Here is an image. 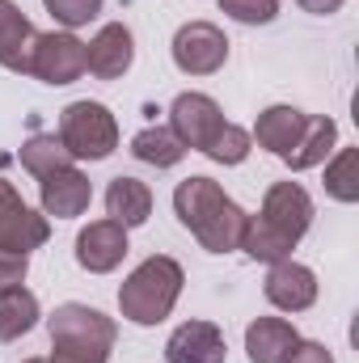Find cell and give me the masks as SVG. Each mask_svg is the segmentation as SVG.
I'll return each mask as SVG.
<instances>
[{
    "instance_id": "6da1fadb",
    "label": "cell",
    "mask_w": 359,
    "mask_h": 363,
    "mask_svg": "<svg viewBox=\"0 0 359 363\" xmlns=\"http://www.w3.org/2000/svg\"><path fill=\"white\" fill-rule=\"evenodd\" d=\"M174 211H178V220L194 233V241L207 254H233L241 245V233H245V220H250L211 178L178 182Z\"/></svg>"
},
{
    "instance_id": "7a4b0ae2",
    "label": "cell",
    "mask_w": 359,
    "mask_h": 363,
    "mask_svg": "<svg viewBox=\"0 0 359 363\" xmlns=\"http://www.w3.org/2000/svg\"><path fill=\"white\" fill-rule=\"evenodd\" d=\"M182 283H186V274H182L178 262L170 254H153V258H144L136 271L123 279L118 308L136 325H161L174 313V304H178Z\"/></svg>"
},
{
    "instance_id": "3957f363",
    "label": "cell",
    "mask_w": 359,
    "mask_h": 363,
    "mask_svg": "<svg viewBox=\"0 0 359 363\" xmlns=\"http://www.w3.org/2000/svg\"><path fill=\"white\" fill-rule=\"evenodd\" d=\"M51 330V359L47 363H106L114 351V321L89 304H60L47 321Z\"/></svg>"
},
{
    "instance_id": "277c9868",
    "label": "cell",
    "mask_w": 359,
    "mask_h": 363,
    "mask_svg": "<svg viewBox=\"0 0 359 363\" xmlns=\"http://www.w3.org/2000/svg\"><path fill=\"white\" fill-rule=\"evenodd\" d=\"M60 140L72 161H106L118 148V123L101 101H72L60 114Z\"/></svg>"
},
{
    "instance_id": "5b68a950",
    "label": "cell",
    "mask_w": 359,
    "mask_h": 363,
    "mask_svg": "<svg viewBox=\"0 0 359 363\" xmlns=\"http://www.w3.org/2000/svg\"><path fill=\"white\" fill-rule=\"evenodd\" d=\"M30 77H38L43 85H72V81H81L85 77V43L72 30L38 34L34 60H30Z\"/></svg>"
},
{
    "instance_id": "8992f818",
    "label": "cell",
    "mask_w": 359,
    "mask_h": 363,
    "mask_svg": "<svg viewBox=\"0 0 359 363\" xmlns=\"http://www.w3.org/2000/svg\"><path fill=\"white\" fill-rule=\"evenodd\" d=\"M228 60V38L211 21H186L174 34V64L186 77H211Z\"/></svg>"
},
{
    "instance_id": "52a82bcc",
    "label": "cell",
    "mask_w": 359,
    "mask_h": 363,
    "mask_svg": "<svg viewBox=\"0 0 359 363\" xmlns=\"http://www.w3.org/2000/svg\"><path fill=\"white\" fill-rule=\"evenodd\" d=\"M220 127H224V114H220L216 97H207V93H178L174 97V106H170V131L182 140V148L203 152L216 140Z\"/></svg>"
},
{
    "instance_id": "ba28073f",
    "label": "cell",
    "mask_w": 359,
    "mask_h": 363,
    "mask_svg": "<svg viewBox=\"0 0 359 363\" xmlns=\"http://www.w3.org/2000/svg\"><path fill=\"white\" fill-rule=\"evenodd\" d=\"M51 237V224L47 216L30 211L21 203V194L0 178V250H17V254H30L38 245H47Z\"/></svg>"
},
{
    "instance_id": "9c48e42d",
    "label": "cell",
    "mask_w": 359,
    "mask_h": 363,
    "mask_svg": "<svg viewBox=\"0 0 359 363\" xmlns=\"http://www.w3.org/2000/svg\"><path fill=\"white\" fill-rule=\"evenodd\" d=\"M136 60V38L123 21H110L93 34V43H85V72H93L97 81H118Z\"/></svg>"
},
{
    "instance_id": "30bf717a",
    "label": "cell",
    "mask_w": 359,
    "mask_h": 363,
    "mask_svg": "<svg viewBox=\"0 0 359 363\" xmlns=\"http://www.w3.org/2000/svg\"><path fill=\"white\" fill-rule=\"evenodd\" d=\"M263 220L275 224L283 237L300 241L309 233V224H313V199H309V190L300 182H275L267 190V199H263Z\"/></svg>"
},
{
    "instance_id": "8fae6325",
    "label": "cell",
    "mask_w": 359,
    "mask_h": 363,
    "mask_svg": "<svg viewBox=\"0 0 359 363\" xmlns=\"http://www.w3.org/2000/svg\"><path fill=\"white\" fill-rule=\"evenodd\" d=\"M127 258V228L114 220H93L77 237V262L89 274H110Z\"/></svg>"
},
{
    "instance_id": "7c38bea8",
    "label": "cell",
    "mask_w": 359,
    "mask_h": 363,
    "mask_svg": "<svg viewBox=\"0 0 359 363\" xmlns=\"http://www.w3.org/2000/svg\"><path fill=\"white\" fill-rule=\"evenodd\" d=\"M38 199H43V211L55 216V220H72L89 207L93 199V186L89 178L77 169V165H64L47 178H38Z\"/></svg>"
},
{
    "instance_id": "4fadbf2b",
    "label": "cell",
    "mask_w": 359,
    "mask_h": 363,
    "mask_svg": "<svg viewBox=\"0 0 359 363\" xmlns=\"http://www.w3.org/2000/svg\"><path fill=\"white\" fill-rule=\"evenodd\" d=\"M224 334L211 321H182L165 342V363H224Z\"/></svg>"
},
{
    "instance_id": "5bb4252c",
    "label": "cell",
    "mask_w": 359,
    "mask_h": 363,
    "mask_svg": "<svg viewBox=\"0 0 359 363\" xmlns=\"http://www.w3.org/2000/svg\"><path fill=\"white\" fill-rule=\"evenodd\" d=\"M267 300L275 308H283V313H304V308H313V300H317V274L309 271V267H300V262H292V258H283V262H275L267 274Z\"/></svg>"
},
{
    "instance_id": "9a60e30c",
    "label": "cell",
    "mask_w": 359,
    "mask_h": 363,
    "mask_svg": "<svg viewBox=\"0 0 359 363\" xmlns=\"http://www.w3.org/2000/svg\"><path fill=\"white\" fill-rule=\"evenodd\" d=\"M34 43H38V30L30 26V17L13 0H0V68L30 77Z\"/></svg>"
},
{
    "instance_id": "2e32d148",
    "label": "cell",
    "mask_w": 359,
    "mask_h": 363,
    "mask_svg": "<svg viewBox=\"0 0 359 363\" xmlns=\"http://www.w3.org/2000/svg\"><path fill=\"white\" fill-rule=\"evenodd\" d=\"M334 144H338V123H334L330 114H309L300 140L283 152V165H287L292 174L313 169V165H321V161L334 152Z\"/></svg>"
},
{
    "instance_id": "e0dca14e",
    "label": "cell",
    "mask_w": 359,
    "mask_h": 363,
    "mask_svg": "<svg viewBox=\"0 0 359 363\" xmlns=\"http://www.w3.org/2000/svg\"><path fill=\"white\" fill-rule=\"evenodd\" d=\"M296 342H300V334L283 317H258L245 330V355H250V363H283Z\"/></svg>"
},
{
    "instance_id": "ac0fdd59",
    "label": "cell",
    "mask_w": 359,
    "mask_h": 363,
    "mask_svg": "<svg viewBox=\"0 0 359 363\" xmlns=\"http://www.w3.org/2000/svg\"><path fill=\"white\" fill-rule=\"evenodd\" d=\"M106 216L114 224H123V228H140L153 216V190L140 178L118 174V178L106 186Z\"/></svg>"
},
{
    "instance_id": "d6986e66",
    "label": "cell",
    "mask_w": 359,
    "mask_h": 363,
    "mask_svg": "<svg viewBox=\"0 0 359 363\" xmlns=\"http://www.w3.org/2000/svg\"><path fill=\"white\" fill-rule=\"evenodd\" d=\"M304 118H309V114H300L296 106H267V110L258 114V123H254V140H258L267 152L283 157V152L300 140Z\"/></svg>"
},
{
    "instance_id": "ffe728a7",
    "label": "cell",
    "mask_w": 359,
    "mask_h": 363,
    "mask_svg": "<svg viewBox=\"0 0 359 363\" xmlns=\"http://www.w3.org/2000/svg\"><path fill=\"white\" fill-rule=\"evenodd\" d=\"M237 250H245L254 262H283V258H292V250H296V241L292 237H283L275 224H267L263 216H250L245 220V233H241V245Z\"/></svg>"
},
{
    "instance_id": "44dd1931",
    "label": "cell",
    "mask_w": 359,
    "mask_h": 363,
    "mask_svg": "<svg viewBox=\"0 0 359 363\" xmlns=\"http://www.w3.org/2000/svg\"><path fill=\"white\" fill-rule=\"evenodd\" d=\"M38 325V296L26 287L0 291V342H17Z\"/></svg>"
},
{
    "instance_id": "7402d4cb",
    "label": "cell",
    "mask_w": 359,
    "mask_h": 363,
    "mask_svg": "<svg viewBox=\"0 0 359 363\" xmlns=\"http://www.w3.org/2000/svg\"><path fill=\"white\" fill-rule=\"evenodd\" d=\"M131 157L144 161V165H157V169H174L186 157V148H182V140L170 127H144L131 140Z\"/></svg>"
},
{
    "instance_id": "603a6c76",
    "label": "cell",
    "mask_w": 359,
    "mask_h": 363,
    "mask_svg": "<svg viewBox=\"0 0 359 363\" xmlns=\"http://www.w3.org/2000/svg\"><path fill=\"white\" fill-rule=\"evenodd\" d=\"M21 165H26L34 178H47V174L72 165V152L64 148L60 135H43V131H38V135H30V140L21 144Z\"/></svg>"
},
{
    "instance_id": "cb8c5ba5",
    "label": "cell",
    "mask_w": 359,
    "mask_h": 363,
    "mask_svg": "<svg viewBox=\"0 0 359 363\" xmlns=\"http://www.w3.org/2000/svg\"><path fill=\"white\" fill-rule=\"evenodd\" d=\"M326 194L338 203H355L359 199V157L355 148H343L330 165H326Z\"/></svg>"
},
{
    "instance_id": "d4e9b609",
    "label": "cell",
    "mask_w": 359,
    "mask_h": 363,
    "mask_svg": "<svg viewBox=\"0 0 359 363\" xmlns=\"http://www.w3.org/2000/svg\"><path fill=\"white\" fill-rule=\"evenodd\" d=\"M250 148H254L250 131H245V127H237V123H224V127L216 131V140L203 148V157H207V161H216V165H241V161L250 157Z\"/></svg>"
},
{
    "instance_id": "484cf974",
    "label": "cell",
    "mask_w": 359,
    "mask_h": 363,
    "mask_svg": "<svg viewBox=\"0 0 359 363\" xmlns=\"http://www.w3.org/2000/svg\"><path fill=\"white\" fill-rule=\"evenodd\" d=\"M220 13H228L241 26H267L279 17V0H220Z\"/></svg>"
},
{
    "instance_id": "4316f807",
    "label": "cell",
    "mask_w": 359,
    "mask_h": 363,
    "mask_svg": "<svg viewBox=\"0 0 359 363\" xmlns=\"http://www.w3.org/2000/svg\"><path fill=\"white\" fill-rule=\"evenodd\" d=\"M47 13L64 26V30H77V26H89L93 17L101 13V0H43Z\"/></svg>"
},
{
    "instance_id": "83f0119b",
    "label": "cell",
    "mask_w": 359,
    "mask_h": 363,
    "mask_svg": "<svg viewBox=\"0 0 359 363\" xmlns=\"http://www.w3.org/2000/svg\"><path fill=\"white\" fill-rule=\"evenodd\" d=\"M26 271H30V254L0 250V291H9V287H21Z\"/></svg>"
},
{
    "instance_id": "f1b7e54d",
    "label": "cell",
    "mask_w": 359,
    "mask_h": 363,
    "mask_svg": "<svg viewBox=\"0 0 359 363\" xmlns=\"http://www.w3.org/2000/svg\"><path fill=\"white\" fill-rule=\"evenodd\" d=\"M283 363H334V355H330L321 342H304V338H300V342L287 351V359Z\"/></svg>"
},
{
    "instance_id": "f546056e",
    "label": "cell",
    "mask_w": 359,
    "mask_h": 363,
    "mask_svg": "<svg viewBox=\"0 0 359 363\" xmlns=\"http://www.w3.org/2000/svg\"><path fill=\"white\" fill-rule=\"evenodd\" d=\"M304 13H317V17H330V13H338L347 0H296Z\"/></svg>"
},
{
    "instance_id": "4dcf8cb0",
    "label": "cell",
    "mask_w": 359,
    "mask_h": 363,
    "mask_svg": "<svg viewBox=\"0 0 359 363\" xmlns=\"http://www.w3.org/2000/svg\"><path fill=\"white\" fill-rule=\"evenodd\" d=\"M26 363H47V359H26Z\"/></svg>"
}]
</instances>
